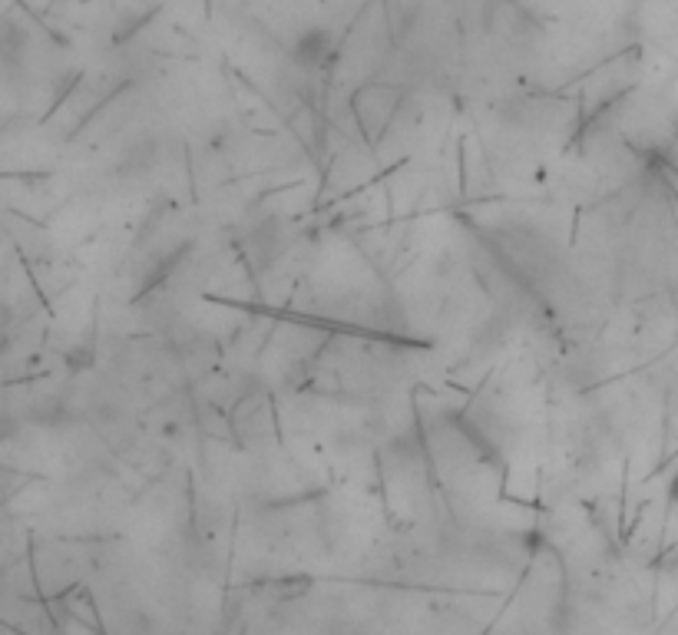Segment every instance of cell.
Here are the masks:
<instances>
[{"instance_id":"obj_1","label":"cell","mask_w":678,"mask_h":635,"mask_svg":"<svg viewBox=\"0 0 678 635\" xmlns=\"http://www.w3.org/2000/svg\"><path fill=\"white\" fill-rule=\"evenodd\" d=\"M328 57V34L325 31H308L298 44H295V61L302 67H318Z\"/></svg>"},{"instance_id":"obj_2","label":"cell","mask_w":678,"mask_h":635,"mask_svg":"<svg viewBox=\"0 0 678 635\" xmlns=\"http://www.w3.org/2000/svg\"><path fill=\"white\" fill-rule=\"evenodd\" d=\"M671 493H675V496H678V480H675V486H671Z\"/></svg>"}]
</instances>
